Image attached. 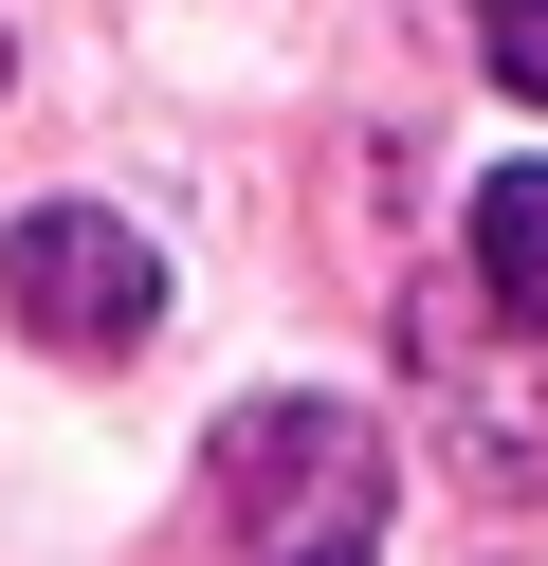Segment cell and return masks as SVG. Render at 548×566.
I'll list each match as a JSON object with an SVG mask.
<instances>
[{"label":"cell","mask_w":548,"mask_h":566,"mask_svg":"<svg viewBox=\"0 0 548 566\" xmlns=\"http://www.w3.org/2000/svg\"><path fill=\"white\" fill-rule=\"evenodd\" d=\"M219 512L256 548H365L384 530V439L348 402H238L219 420Z\"/></svg>","instance_id":"cell-1"},{"label":"cell","mask_w":548,"mask_h":566,"mask_svg":"<svg viewBox=\"0 0 548 566\" xmlns=\"http://www.w3.org/2000/svg\"><path fill=\"white\" fill-rule=\"evenodd\" d=\"M475 293L511 329H548V165H494L475 184Z\"/></svg>","instance_id":"cell-3"},{"label":"cell","mask_w":548,"mask_h":566,"mask_svg":"<svg viewBox=\"0 0 548 566\" xmlns=\"http://www.w3.org/2000/svg\"><path fill=\"white\" fill-rule=\"evenodd\" d=\"M0 311H19L55 366H128V347L165 329V256H146L110 201H37V220L0 238Z\"/></svg>","instance_id":"cell-2"},{"label":"cell","mask_w":548,"mask_h":566,"mask_svg":"<svg viewBox=\"0 0 548 566\" xmlns=\"http://www.w3.org/2000/svg\"><path fill=\"white\" fill-rule=\"evenodd\" d=\"M494 74H511V92L548 111V0H494Z\"/></svg>","instance_id":"cell-4"}]
</instances>
